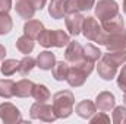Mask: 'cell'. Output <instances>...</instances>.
Here are the masks:
<instances>
[{
  "mask_svg": "<svg viewBox=\"0 0 126 124\" xmlns=\"http://www.w3.org/2000/svg\"><path fill=\"white\" fill-rule=\"evenodd\" d=\"M75 96L70 91H59L53 95V108L57 118H67L73 112Z\"/></svg>",
  "mask_w": 126,
  "mask_h": 124,
  "instance_id": "cell-1",
  "label": "cell"
},
{
  "mask_svg": "<svg viewBox=\"0 0 126 124\" xmlns=\"http://www.w3.org/2000/svg\"><path fill=\"white\" fill-rule=\"evenodd\" d=\"M101 45H104L109 51H117L126 50V29H119L114 32H106L101 41Z\"/></svg>",
  "mask_w": 126,
  "mask_h": 124,
  "instance_id": "cell-2",
  "label": "cell"
},
{
  "mask_svg": "<svg viewBox=\"0 0 126 124\" xmlns=\"http://www.w3.org/2000/svg\"><path fill=\"white\" fill-rule=\"evenodd\" d=\"M82 34L87 39L94 41L98 45H101L103 37H104V31L101 28V25H98L97 19L93 16H87L84 18V24H82Z\"/></svg>",
  "mask_w": 126,
  "mask_h": 124,
  "instance_id": "cell-3",
  "label": "cell"
},
{
  "mask_svg": "<svg viewBox=\"0 0 126 124\" xmlns=\"http://www.w3.org/2000/svg\"><path fill=\"white\" fill-rule=\"evenodd\" d=\"M30 115L34 120H41L46 123H53L57 120V115L54 112L53 105H48L46 102H35L31 105Z\"/></svg>",
  "mask_w": 126,
  "mask_h": 124,
  "instance_id": "cell-4",
  "label": "cell"
},
{
  "mask_svg": "<svg viewBox=\"0 0 126 124\" xmlns=\"http://www.w3.org/2000/svg\"><path fill=\"white\" fill-rule=\"evenodd\" d=\"M119 15V4L114 0H100L95 4V16L100 21H107Z\"/></svg>",
  "mask_w": 126,
  "mask_h": 124,
  "instance_id": "cell-5",
  "label": "cell"
},
{
  "mask_svg": "<svg viewBox=\"0 0 126 124\" xmlns=\"http://www.w3.org/2000/svg\"><path fill=\"white\" fill-rule=\"evenodd\" d=\"M0 120L6 124H15L22 121L21 111L10 102L0 104Z\"/></svg>",
  "mask_w": 126,
  "mask_h": 124,
  "instance_id": "cell-6",
  "label": "cell"
},
{
  "mask_svg": "<svg viewBox=\"0 0 126 124\" xmlns=\"http://www.w3.org/2000/svg\"><path fill=\"white\" fill-rule=\"evenodd\" d=\"M64 24L67 31L70 32V35L76 37L82 32V24H84V16L79 12H73V13H66L64 15Z\"/></svg>",
  "mask_w": 126,
  "mask_h": 124,
  "instance_id": "cell-7",
  "label": "cell"
},
{
  "mask_svg": "<svg viewBox=\"0 0 126 124\" xmlns=\"http://www.w3.org/2000/svg\"><path fill=\"white\" fill-rule=\"evenodd\" d=\"M88 76H90L88 73H85L81 67H78V66L73 64L72 67H69V73H67L66 82L72 88H79V86H82L85 83V80H87Z\"/></svg>",
  "mask_w": 126,
  "mask_h": 124,
  "instance_id": "cell-8",
  "label": "cell"
},
{
  "mask_svg": "<svg viewBox=\"0 0 126 124\" xmlns=\"http://www.w3.org/2000/svg\"><path fill=\"white\" fill-rule=\"evenodd\" d=\"M64 59L69 63H78L84 59V47L78 41H69L64 50Z\"/></svg>",
  "mask_w": 126,
  "mask_h": 124,
  "instance_id": "cell-9",
  "label": "cell"
},
{
  "mask_svg": "<svg viewBox=\"0 0 126 124\" xmlns=\"http://www.w3.org/2000/svg\"><path fill=\"white\" fill-rule=\"evenodd\" d=\"M116 105V98L111 92H107V91H103L97 95V99H95V107L100 110V111H110L113 110Z\"/></svg>",
  "mask_w": 126,
  "mask_h": 124,
  "instance_id": "cell-10",
  "label": "cell"
},
{
  "mask_svg": "<svg viewBox=\"0 0 126 124\" xmlns=\"http://www.w3.org/2000/svg\"><path fill=\"white\" fill-rule=\"evenodd\" d=\"M95 4V0H66V13L73 12H85L93 9Z\"/></svg>",
  "mask_w": 126,
  "mask_h": 124,
  "instance_id": "cell-11",
  "label": "cell"
},
{
  "mask_svg": "<svg viewBox=\"0 0 126 124\" xmlns=\"http://www.w3.org/2000/svg\"><path fill=\"white\" fill-rule=\"evenodd\" d=\"M95 111H97V107H95L94 102L90 101V99H84V101H81V102L75 107V112H76L81 118H85V120H90V118L95 114Z\"/></svg>",
  "mask_w": 126,
  "mask_h": 124,
  "instance_id": "cell-12",
  "label": "cell"
},
{
  "mask_svg": "<svg viewBox=\"0 0 126 124\" xmlns=\"http://www.w3.org/2000/svg\"><path fill=\"white\" fill-rule=\"evenodd\" d=\"M16 1V4H15V10H16V13L22 18V19H32L34 18V15H35V7L32 6L31 3L28 1V0H15Z\"/></svg>",
  "mask_w": 126,
  "mask_h": 124,
  "instance_id": "cell-13",
  "label": "cell"
},
{
  "mask_svg": "<svg viewBox=\"0 0 126 124\" xmlns=\"http://www.w3.org/2000/svg\"><path fill=\"white\" fill-rule=\"evenodd\" d=\"M35 88V83L28 79H21L15 83V95L18 98H28L32 96V91Z\"/></svg>",
  "mask_w": 126,
  "mask_h": 124,
  "instance_id": "cell-14",
  "label": "cell"
},
{
  "mask_svg": "<svg viewBox=\"0 0 126 124\" xmlns=\"http://www.w3.org/2000/svg\"><path fill=\"white\" fill-rule=\"evenodd\" d=\"M101 60H104L106 63L119 67L126 62V50H117V51H109L106 54L101 56Z\"/></svg>",
  "mask_w": 126,
  "mask_h": 124,
  "instance_id": "cell-15",
  "label": "cell"
},
{
  "mask_svg": "<svg viewBox=\"0 0 126 124\" xmlns=\"http://www.w3.org/2000/svg\"><path fill=\"white\" fill-rule=\"evenodd\" d=\"M37 67L41 70H51L53 66L56 64V56L51 51H41L37 57Z\"/></svg>",
  "mask_w": 126,
  "mask_h": 124,
  "instance_id": "cell-16",
  "label": "cell"
},
{
  "mask_svg": "<svg viewBox=\"0 0 126 124\" xmlns=\"http://www.w3.org/2000/svg\"><path fill=\"white\" fill-rule=\"evenodd\" d=\"M43 31H44V25H43L41 21H37V19H30L24 25V34L28 35L32 39H37L38 35Z\"/></svg>",
  "mask_w": 126,
  "mask_h": 124,
  "instance_id": "cell-17",
  "label": "cell"
},
{
  "mask_svg": "<svg viewBox=\"0 0 126 124\" xmlns=\"http://www.w3.org/2000/svg\"><path fill=\"white\" fill-rule=\"evenodd\" d=\"M97 70H98V74L103 80H111L116 77L117 74V67L106 63L104 60H100L98 62V66H97Z\"/></svg>",
  "mask_w": 126,
  "mask_h": 124,
  "instance_id": "cell-18",
  "label": "cell"
},
{
  "mask_svg": "<svg viewBox=\"0 0 126 124\" xmlns=\"http://www.w3.org/2000/svg\"><path fill=\"white\" fill-rule=\"evenodd\" d=\"M48 15L53 19H62L66 15V0H51L48 4Z\"/></svg>",
  "mask_w": 126,
  "mask_h": 124,
  "instance_id": "cell-19",
  "label": "cell"
},
{
  "mask_svg": "<svg viewBox=\"0 0 126 124\" xmlns=\"http://www.w3.org/2000/svg\"><path fill=\"white\" fill-rule=\"evenodd\" d=\"M101 28H103V31H106V32L119 31V29H123L125 28V21H123L122 15H116L111 19L101 21Z\"/></svg>",
  "mask_w": 126,
  "mask_h": 124,
  "instance_id": "cell-20",
  "label": "cell"
},
{
  "mask_svg": "<svg viewBox=\"0 0 126 124\" xmlns=\"http://www.w3.org/2000/svg\"><path fill=\"white\" fill-rule=\"evenodd\" d=\"M34 45H35V42H34V39L30 38L28 35H22V37H19L18 38V41H16V48L22 53V54H25V56H30L32 53V50H34Z\"/></svg>",
  "mask_w": 126,
  "mask_h": 124,
  "instance_id": "cell-21",
  "label": "cell"
},
{
  "mask_svg": "<svg viewBox=\"0 0 126 124\" xmlns=\"http://www.w3.org/2000/svg\"><path fill=\"white\" fill-rule=\"evenodd\" d=\"M51 72H53V77L56 80H59V82L66 80L67 73H69V64L66 62H56V64L51 69Z\"/></svg>",
  "mask_w": 126,
  "mask_h": 124,
  "instance_id": "cell-22",
  "label": "cell"
},
{
  "mask_svg": "<svg viewBox=\"0 0 126 124\" xmlns=\"http://www.w3.org/2000/svg\"><path fill=\"white\" fill-rule=\"evenodd\" d=\"M0 96L1 98H12L15 96V82L10 79H0Z\"/></svg>",
  "mask_w": 126,
  "mask_h": 124,
  "instance_id": "cell-23",
  "label": "cell"
},
{
  "mask_svg": "<svg viewBox=\"0 0 126 124\" xmlns=\"http://www.w3.org/2000/svg\"><path fill=\"white\" fill-rule=\"evenodd\" d=\"M32 96L37 102H47L50 99V91L46 85H35L34 91H32Z\"/></svg>",
  "mask_w": 126,
  "mask_h": 124,
  "instance_id": "cell-24",
  "label": "cell"
},
{
  "mask_svg": "<svg viewBox=\"0 0 126 124\" xmlns=\"http://www.w3.org/2000/svg\"><path fill=\"white\" fill-rule=\"evenodd\" d=\"M19 69V62L18 60H13V59H7L1 63L0 66V70L3 73V76H12L18 72Z\"/></svg>",
  "mask_w": 126,
  "mask_h": 124,
  "instance_id": "cell-25",
  "label": "cell"
},
{
  "mask_svg": "<svg viewBox=\"0 0 126 124\" xmlns=\"http://www.w3.org/2000/svg\"><path fill=\"white\" fill-rule=\"evenodd\" d=\"M101 56H103V53L100 51V48L95 47V45H93V44H87V45L84 47V59L95 63L97 60L101 59Z\"/></svg>",
  "mask_w": 126,
  "mask_h": 124,
  "instance_id": "cell-26",
  "label": "cell"
},
{
  "mask_svg": "<svg viewBox=\"0 0 126 124\" xmlns=\"http://www.w3.org/2000/svg\"><path fill=\"white\" fill-rule=\"evenodd\" d=\"M13 28V21L7 12H0V35H7Z\"/></svg>",
  "mask_w": 126,
  "mask_h": 124,
  "instance_id": "cell-27",
  "label": "cell"
},
{
  "mask_svg": "<svg viewBox=\"0 0 126 124\" xmlns=\"http://www.w3.org/2000/svg\"><path fill=\"white\" fill-rule=\"evenodd\" d=\"M37 66V62L32 59L31 56H25L21 62H19V69L18 72L22 74V76H27L28 73H31V70Z\"/></svg>",
  "mask_w": 126,
  "mask_h": 124,
  "instance_id": "cell-28",
  "label": "cell"
},
{
  "mask_svg": "<svg viewBox=\"0 0 126 124\" xmlns=\"http://www.w3.org/2000/svg\"><path fill=\"white\" fill-rule=\"evenodd\" d=\"M69 44V35L66 32H63L62 29H56L53 31V47L57 48H63L64 45Z\"/></svg>",
  "mask_w": 126,
  "mask_h": 124,
  "instance_id": "cell-29",
  "label": "cell"
},
{
  "mask_svg": "<svg viewBox=\"0 0 126 124\" xmlns=\"http://www.w3.org/2000/svg\"><path fill=\"white\" fill-rule=\"evenodd\" d=\"M38 44L43 45L44 48H50L53 47V31L51 29H44L38 35Z\"/></svg>",
  "mask_w": 126,
  "mask_h": 124,
  "instance_id": "cell-30",
  "label": "cell"
},
{
  "mask_svg": "<svg viewBox=\"0 0 126 124\" xmlns=\"http://www.w3.org/2000/svg\"><path fill=\"white\" fill-rule=\"evenodd\" d=\"M114 124H125L126 123V107H114L113 108V117H111Z\"/></svg>",
  "mask_w": 126,
  "mask_h": 124,
  "instance_id": "cell-31",
  "label": "cell"
},
{
  "mask_svg": "<svg viewBox=\"0 0 126 124\" xmlns=\"http://www.w3.org/2000/svg\"><path fill=\"white\" fill-rule=\"evenodd\" d=\"M90 123L91 124H109L110 123V117L104 112H98L94 114L91 118H90Z\"/></svg>",
  "mask_w": 126,
  "mask_h": 124,
  "instance_id": "cell-32",
  "label": "cell"
},
{
  "mask_svg": "<svg viewBox=\"0 0 126 124\" xmlns=\"http://www.w3.org/2000/svg\"><path fill=\"white\" fill-rule=\"evenodd\" d=\"M117 86L126 92V64L122 67V70H120V73H119V77H117Z\"/></svg>",
  "mask_w": 126,
  "mask_h": 124,
  "instance_id": "cell-33",
  "label": "cell"
},
{
  "mask_svg": "<svg viewBox=\"0 0 126 124\" xmlns=\"http://www.w3.org/2000/svg\"><path fill=\"white\" fill-rule=\"evenodd\" d=\"M12 9V0H0V12H7Z\"/></svg>",
  "mask_w": 126,
  "mask_h": 124,
  "instance_id": "cell-34",
  "label": "cell"
},
{
  "mask_svg": "<svg viewBox=\"0 0 126 124\" xmlns=\"http://www.w3.org/2000/svg\"><path fill=\"white\" fill-rule=\"evenodd\" d=\"M28 1L35 7V10H41L46 6V3H47V0H28Z\"/></svg>",
  "mask_w": 126,
  "mask_h": 124,
  "instance_id": "cell-35",
  "label": "cell"
},
{
  "mask_svg": "<svg viewBox=\"0 0 126 124\" xmlns=\"http://www.w3.org/2000/svg\"><path fill=\"white\" fill-rule=\"evenodd\" d=\"M4 57H6V48L0 44V60H3Z\"/></svg>",
  "mask_w": 126,
  "mask_h": 124,
  "instance_id": "cell-36",
  "label": "cell"
},
{
  "mask_svg": "<svg viewBox=\"0 0 126 124\" xmlns=\"http://www.w3.org/2000/svg\"><path fill=\"white\" fill-rule=\"evenodd\" d=\"M123 12L126 13V0H123Z\"/></svg>",
  "mask_w": 126,
  "mask_h": 124,
  "instance_id": "cell-37",
  "label": "cell"
}]
</instances>
